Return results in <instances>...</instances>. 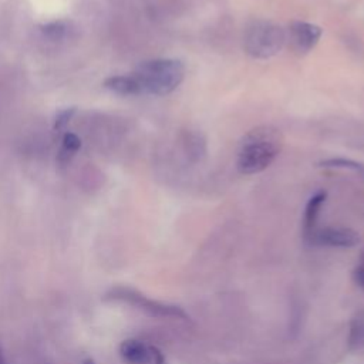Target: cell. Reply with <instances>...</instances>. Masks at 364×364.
Here are the masks:
<instances>
[{
    "mask_svg": "<svg viewBox=\"0 0 364 364\" xmlns=\"http://www.w3.org/2000/svg\"><path fill=\"white\" fill-rule=\"evenodd\" d=\"M283 135L273 125H259L247 131L237 146L236 168L243 175H255L267 169L283 148Z\"/></svg>",
    "mask_w": 364,
    "mask_h": 364,
    "instance_id": "obj_1",
    "label": "cell"
},
{
    "mask_svg": "<svg viewBox=\"0 0 364 364\" xmlns=\"http://www.w3.org/2000/svg\"><path fill=\"white\" fill-rule=\"evenodd\" d=\"M142 94L166 95L175 91L185 77V65L176 58H155L144 61L132 73Z\"/></svg>",
    "mask_w": 364,
    "mask_h": 364,
    "instance_id": "obj_2",
    "label": "cell"
},
{
    "mask_svg": "<svg viewBox=\"0 0 364 364\" xmlns=\"http://www.w3.org/2000/svg\"><path fill=\"white\" fill-rule=\"evenodd\" d=\"M286 44V30L269 20L252 21L243 36L245 51L257 60L276 55Z\"/></svg>",
    "mask_w": 364,
    "mask_h": 364,
    "instance_id": "obj_3",
    "label": "cell"
},
{
    "mask_svg": "<svg viewBox=\"0 0 364 364\" xmlns=\"http://www.w3.org/2000/svg\"><path fill=\"white\" fill-rule=\"evenodd\" d=\"M321 34L323 30L320 26L309 21L294 20L286 28V43L290 44V48L296 54L304 55L317 46Z\"/></svg>",
    "mask_w": 364,
    "mask_h": 364,
    "instance_id": "obj_4",
    "label": "cell"
},
{
    "mask_svg": "<svg viewBox=\"0 0 364 364\" xmlns=\"http://www.w3.org/2000/svg\"><path fill=\"white\" fill-rule=\"evenodd\" d=\"M309 237L317 245L331 247H353L360 242V236L347 228H324L313 230Z\"/></svg>",
    "mask_w": 364,
    "mask_h": 364,
    "instance_id": "obj_5",
    "label": "cell"
},
{
    "mask_svg": "<svg viewBox=\"0 0 364 364\" xmlns=\"http://www.w3.org/2000/svg\"><path fill=\"white\" fill-rule=\"evenodd\" d=\"M181 145H182V154L185 159L189 164H198L202 162L206 156L208 146H206V138L199 131H183L181 136Z\"/></svg>",
    "mask_w": 364,
    "mask_h": 364,
    "instance_id": "obj_6",
    "label": "cell"
},
{
    "mask_svg": "<svg viewBox=\"0 0 364 364\" xmlns=\"http://www.w3.org/2000/svg\"><path fill=\"white\" fill-rule=\"evenodd\" d=\"M104 87L119 95H139L141 87L132 74L129 75H115L104 81Z\"/></svg>",
    "mask_w": 364,
    "mask_h": 364,
    "instance_id": "obj_7",
    "label": "cell"
},
{
    "mask_svg": "<svg viewBox=\"0 0 364 364\" xmlns=\"http://www.w3.org/2000/svg\"><path fill=\"white\" fill-rule=\"evenodd\" d=\"M327 193L324 191H318L316 192L307 202L306 209H304V218H303V229H304V235L309 237L310 233L314 230L316 228V222L320 213V209L323 206V203L326 202Z\"/></svg>",
    "mask_w": 364,
    "mask_h": 364,
    "instance_id": "obj_8",
    "label": "cell"
},
{
    "mask_svg": "<svg viewBox=\"0 0 364 364\" xmlns=\"http://www.w3.org/2000/svg\"><path fill=\"white\" fill-rule=\"evenodd\" d=\"M119 351L122 358L129 364H148L151 361L149 350L138 340H125Z\"/></svg>",
    "mask_w": 364,
    "mask_h": 364,
    "instance_id": "obj_9",
    "label": "cell"
},
{
    "mask_svg": "<svg viewBox=\"0 0 364 364\" xmlns=\"http://www.w3.org/2000/svg\"><path fill=\"white\" fill-rule=\"evenodd\" d=\"M318 166L323 168H338V169H350L357 172L363 179H364V164L354 161V159H347V158H328L323 159L318 162Z\"/></svg>",
    "mask_w": 364,
    "mask_h": 364,
    "instance_id": "obj_10",
    "label": "cell"
},
{
    "mask_svg": "<svg viewBox=\"0 0 364 364\" xmlns=\"http://www.w3.org/2000/svg\"><path fill=\"white\" fill-rule=\"evenodd\" d=\"M81 148V141L80 138L73 134V132H67L63 136V146L60 151V161H68L71 159V156Z\"/></svg>",
    "mask_w": 364,
    "mask_h": 364,
    "instance_id": "obj_11",
    "label": "cell"
},
{
    "mask_svg": "<svg viewBox=\"0 0 364 364\" xmlns=\"http://www.w3.org/2000/svg\"><path fill=\"white\" fill-rule=\"evenodd\" d=\"M65 30H67V27H65L64 23H61V21L48 23V24L43 26V28H41L43 34H44L47 38L54 40V41L61 40V38L65 36Z\"/></svg>",
    "mask_w": 364,
    "mask_h": 364,
    "instance_id": "obj_12",
    "label": "cell"
},
{
    "mask_svg": "<svg viewBox=\"0 0 364 364\" xmlns=\"http://www.w3.org/2000/svg\"><path fill=\"white\" fill-rule=\"evenodd\" d=\"M74 112H75L74 108H68V109L61 111V112L57 115V118H55V125H54L55 129H64V128L67 127V124L70 122L71 117L74 115Z\"/></svg>",
    "mask_w": 364,
    "mask_h": 364,
    "instance_id": "obj_13",
    "label": "cell"
},
{
    "mask_svg": "<svg viewBox=\"0 0 364 364\" xmlns=\"http://www.w3.org/2000/svg\"><path fill=\"white\" fill-rule=\"evenodd\" d=\"M354 280L360 287L364 289V266H360L354 270Z\"/></svg>",
    "mask_w": 364,
    "mask_h": 364,
    "instance_id": "obj_14",
    "label": "cell"
},
{
    "mask_svg": "<svg viewBox=\"0 0 364 364\" xmlns=\"http://www.w3.org/2000/svg\"><path fill=\"white\" fill-rule=\"evenodd\" d=\"M0 364H6V361H4V357H3V351H1V347H0Z\"/></svg>",
    "mask_w": 364,
    "mask_h": 364,
    "instance_id": "obj_15",
    "label": "cell"
},
{
    "mask_svg": "<svg viewBox=\"0 0 364 364\" xmlns=\"http://www.w3.org/2000/svg\"><path fill=\"white\" fill-rule=\"evenodd\" d=\"M82 364H94V363H92V361H91V360H87V361H84V363H82Z\"/></svg>",
    "mask_w": 364,
    "mask_h": 364,
    "instance_id": "obj_16",
    "label": "cell"
}]
</instances>
